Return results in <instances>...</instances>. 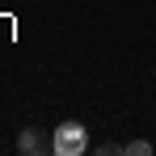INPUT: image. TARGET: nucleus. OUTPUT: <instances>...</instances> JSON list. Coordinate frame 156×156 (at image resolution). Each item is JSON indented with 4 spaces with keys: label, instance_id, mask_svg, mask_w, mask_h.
Returning <instances> with one entry per match:
<instances>
[{
    "label": "nucleus",
    "instance_id": "obj_1",
    "mask_svg": "<svg viewBox=\"0 0 156 156\" xmlns=\"http://www.w3.org/2000/svg\"><path fill=\"white\" fill-rule=\"evenodd\" d=\"M84 148H89V139H84V127H80V122H63V127H55L51 152H59V156H80Z\"/></svg>",
    "mask_w": 156,
    "mask_h": 156
},
{
    "label": "nucleus",
    "instance_id": "obj_2",
    "mask_svg": "<svg viewBox=\"0 0 156 156\" xmlns=\"http://www.w3.org/2000/svg\"><path fill=\"white\" fill-rule=\"evenodd\" d=\"M17 152H21V156H42V152H51V139H47L42 131L26 127L21 135H17Z\"/></svg>",
    "mask_w": 156,
    "mask_h": 156
},
{
    "label": "nucleus",
    "instance_id": "obj_3",
    "mask_svg": "<svg viewBox=\"0 0 156 156\" xmlns=\"http://www.w3.org/2000/svg\"><path fill=\"white\" fill-rule=\"evenodd\" d=\"M122 156H152V144L148 139H131V144H122Z\"/></svg>",
    "mask_w": 156,
    "mask_h": 156
},
{
    "label": "nucleus",
    "instance_id": "obj_4",
    "mask_svg": "<svg viewBox=\"0 0 156 156\" xmlns=\"http://www.w3.org/2000/svg\"><path fill=\"white\" fill-rule=\"evenodd\" d=\"M93 152H97V156H122V144H110V139H101Z\"/></svg>",
    "mask_w": 156,
    "mask_h": 156
}]
</instances>
